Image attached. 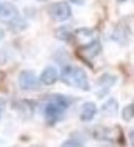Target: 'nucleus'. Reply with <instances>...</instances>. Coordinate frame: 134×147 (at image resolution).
I'll return each instance as SVG.
<instances>
[{
	"label": "nucleus",
	"mask_w": 134,
	"mask_h": 147,
	"mask_svg": "<svg viewBox=\"0 0 134 147\" xmlns=\"http://www.w3.org/2000/svg\"><path fill=\"white\" fill-rule=\"evenodd\" d=\"M95 114H97V105L94 102H86L83 103V107H81V113H80V119L83 122H89L92 121L95 117Z\"/></svg>",
	"instance_id": "8"
},
{
	"label": "nucleus",
	"mask_w": 134,
	"mask_h": 147,
	"mask_svg": "<svg viewBox=\"0 0 134 147\" xmlns=\"http://www.w3.org/2000/svg\"><path fill=\"white\" fill-rule=\"evenodd\" d=\"M72 3H76V5H81V3H84V0H70Z\"/></svg>",
	"instance_id": "13"
},
{
	"label": "nucleus",
	"mask_w": 134,
	"mask_h": 147,
	"mask_svg": "<svg viewBox=\"0 0 134 147\" xmlns=\"http://www.w3.org/2000/svg\"><path fill=\"white\" fill-rule=\"evenodd\" d=\"M100 50H101V47H100V42H98V41H92L90 44H87L83 47V52H89V55H87L89 58H94L95 55H98Z\"/></svg>",
	"instance_id": "10"
},
{
	"label": "nucleus",
	"mask_w": 134,
	"mask_h": 147,
	"mask_svg": "<svg viewBox=\"0 0 134 147\" xmlns=\"http://www.w3.org/2000/svg\"><path fill=\"white\" fill-rule=\"evenodd\" d=\"M69 105H70V99H67L62 94H53V96L47 100V103H45V107H44L45 121H47L48 124H55V122L61 121Z\"/></svg>",
	"instance_id": "1"
},
{
	"label": "nucleus",
	"mask_w": 134,
	"mask_h": 147,
	"mask_svg": "<svg viewBox=\"0 0 134 147\" xmlns=\"http://www.w3.org/2000/svg\"><path fill=\"white\" fill-rule=\"evenodd\" d=\"M117 2H120V3H123V2H126V0H117Z\"/></svg>",
	"instance_id": "15"
},
{
	"label": "nucleus",
	"mask_w": 134,
	"mask_h": 147,
	"mask_svg": "<svg viewBox=\"0 0 134 147\" xmlns=\"http://www.w3.org/2000/svg\"><path fill=\"white\" fill-rule=\"evenodd\" d=\"M101 111H103L105 114H108V116H115V114L119 113V105H117V100H115V99H108V102L103 105Z\"/></svg>",
	"instance_id": "9"
},
{
	"label": "nucleus",
	"mask_w": 134,
	"mask_h": 147,
	"mask_svg": "<svg viewBox=\"0 0 134 147\" xmlns=\"http://www.w3.org/2000/svg\"><path fill=\"white\" fill-rule=\"evenodd\" d=\"M115 83H117V77L115 75H112V74H103L97 80V96L105 97Z\"/></svg>",
	"instance_id": "6"
},
{
	"label": "nucleus",
	"mask_w": 134,
	"mask_h": 147,
	"mask_svg": "<svg viewBox=\"0 0 134 147\" xmlns=\"http://www.w3.org/2000/svg\"><path fill=\"white\" fill-rule=\"evenodd\" d=\"M19 86H20V89H23V91H34V89H38L41 86L39 77H38L33 71L20 72V75H19Z\"/></svg>",
	"instance_id": "5"
},
{
	"label": "nucleus",
	"mask_w": 134,
	"mask_h": 147,
	"mask_svg": "<svg viewBox=\"0 0 134 147\" xmlns=\"http://www.w3.org/2000/svg\"><path fill=\"white\" fill-rule=\"evenodd\" d=\"M38 2H44V0H38Z\"/></svg>",
	"instance_id": "16"
},
{
	"label": "nucleus",
	"mask_w": 134,
	"mask_h": 147,
	"mask_svg": "<svg viewBox=\"0 0 134 147\" xmlns=\"http://www.w3.org/2000/svg\"><path fill=\"white\" fill-rule=\"evenodd\" d=\"M122 116H123V119H125L126 122H131L133 121V105H128V107L123 108Z\"/></svg>",
	"instance_id": "11"
},
{
	"label": "nucleus",
	"mask_w": 134,
	"mask_h": 147,
	"mask_svg": "<svg viewBox=\"0 0 134 147\" xmlns=\"http://www.w3.org/2000/svg\"><path fill=\"white\" fill-rule=\"evenodd\" d=\"M58 77L69 86H73V88H78V89H83V91H89L90 89L89 77H87V74L80 67L66 66V67L59 72Z\"/></svg>",
	"instance_id": "2"
},
{
	"label": "nucleus",
	"mask_w": 134,
	"mask_h": 147,
	"mask_svg": "<svg viewBox=\"0 0 134 147\" xmlns=\"http://www.w3.org/2000/svg\"><path fill=\"white\" fill-rule=\"evenodd\" d=\"M3 36H5V33H3L2 30H0V39H3Z\"/></svg>",
	"instance_id": "14"
},
{
	"label": "nucleus",
	"mask_w": 134,
	"mask_h": 147,
	"mask_svg": "<svg viewBox=\"0 0 134 147\" xmlns=\"http://www.w3.org/2000/svg\"><path fill=\"white\" fill-rule=\"evenodd\" d=\"M48 16L53 20H58V22H64V20L70 19L72 16V9H70V5L67 2H56L52 3L48 6Z\"/></svg>",
	"instance_id": "4"
},
{
	"label": "nucleus",
	"mask_w": 134,
	"mask_h": 147,
	"mask_svg": "<svg viewBox=\"0 0 134 147\" xmlns=\"http://www.w3.org/2000/svg\"><path fill=\"white\" fill-rule=\"evenodd\" d=\"M5 108H6V102L3 99H0V117L3 116V111H5Z\"/></svg>",
	"instance_id": "12"
},
{
	"label": "nucleus",
	"mask_w": 134,
	"mask_h": 147,
	"mask_svg": "<svg viewBox=\"0 0 134 147\" xmlns=\"http://www.w3.org/2000/svg\"><path fill=\"white\" fill-rule=\"evenodd\" d=\"M58 69L53 67V66H47V67L42 71L41 77H39V82L41 85H45V86H52L55 85V82L58 80Z\"/></svg>",
	"instance_id": "7"
},
{
	"label": "nucleus",
	"mask_w": 134,
	"mask_h": 147,
	"mask_svg": "<svg viewBox=\"0 0 134 147\" xmlns=\"http://www.w3.org/2000/svg\"><path fill=\"white\" fill-rule=\"evenodd\" d=\"M0 19H2L5 24H8V27L13 31H16V33L25 30L28 27V24L20 17L17 8L13 5V3H9V2L0 3Z\"/></svg>",
	"instance_id": "3"
}]
</instances>
